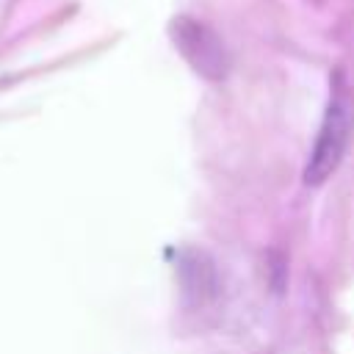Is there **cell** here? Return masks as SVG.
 Returning a JSON list of instances; mask_svg holds the SVG:
<instances>
[{
  "label": "cell",
  "instance_id": "2",
  "mask_svg": "<svg viewBox=\"0 0 354 354\" xmlns=\"http://www.w3.org/2000/svg\"><path fill=\"white\" fill-rule=\"evenodd\" d=\"M171 41L183 53V58L194 66L196 75L205 80H224L230 72V53L224 41L210 30L205 22L194 17H177L171 19Z\"/></svg>",
  "mask_w": 354,
  "mask_h": 354
},
{
  "label": "cell",
  "instance_id": "1",
  "mask_svg": "<svg viewBox=\"0 0 354 354\" xmlns=\"http://www.w3.org/2000/svg\"><path fill=\"white\" fill-rule=\"evenodd\" d=\"M351 130H354V100H351V91L343 83V77L335 75L329 102L321 116L318 136H315V144H313L307 166H304L307 185H321L324 180H329L335 174V169L340 166V160L348 149Z\"/></svg>",
  "mask_w": 354,
  "mask_h": 354
}]
</instances>
